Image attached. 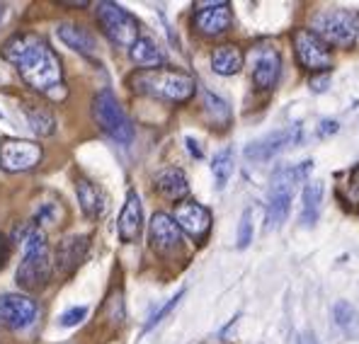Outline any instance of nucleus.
I'll return each instance as SVG.
<instances>
[{
  "label": "nucleus",
  "instance_id": "7",
  "mask_svg": "<svg viewBox=\"0 0 359 344\" xmlns=\"http://www.w3.org/2000/svg\"><path fill=\"white\" fill-rule=\"evenodd\" d=\"M97 22L112 44L131 49L139 39V22L117 3H97Z\"/></svg>",
  "mask_w": 359,
  "mask_h": 344
},
{
  "label": "nucleus",
  "instance_id": "15",
  "mask_svg": "<svg viewBox=\"0 0 359 344\" xmlns=\"http://www.w3.org/2000/svg\"><path fill=\"white\" fill-rule=\"evenodd\" d=\"M301 136H304V129H301L299 124L292 126V129L274 131V134H269L267 139L255 141V144L248 146L245 148V156L250 158V160H269V158H274L277 153H282L287 146L297 144Z\"/></svg>",
  "mask_w": 359,
  "mask_h": 344
},
{
  "label": "nucleus",
  "instance_id": "33",
  "mask_svg": "<svg viewBox=\"0 0 359 344\" xmlns=\"http://www.w3.org/2000/svg\"><path fill=\"white\" fill-rule=\"evenodd\" d=\"M337 129H340V124L328 119V121H323V126H318V136H330V134H335Z\"/></svg>",
  "mask_w": 359,
  "mask_h": 344
},
{
  "label": "nucleus",
  "instance_id": "1",
  "mask_svg": "<svg viewBox=\"0 0 359 344\" xmlns=\"http://www.w3.org/2000/svg\"><path fill=\"white\" fill-rule=\"evenodd\" d=\"M0 54H3L5 61L18 68L20 78L32 90H36L39 95H46L49 99L66 97L61 58L39 34L18 32V34L5 39Z\"/></svg>",
  "mask_w": 359,
  "mask_h": 344
},
{
  "label": "nucleus",
  "instance_id": "13",
  "mask_svg": "<svg viewBox=\"0 0 359 344\" xmlns=\"http://www.w3.org/2000/svg\"><path fill=\"white\" fill-rule=\"evenodd\" d=\"M90 250V238L88 235H68L56 245L54 250V272H59L61 277H71L78 267L83 264V259L88 257Z\"/></svg>",
  "mask_w": 359,
  "mask_h": 344
},
{
  "label": "nucleus",
  "instance_id": "26",
  "mask_svg": "<svg viewBox=\"0 0 359 344\" xmlns=\"http://www.w3.org/2000/svg\"><path fill=\"white\" fill-rule=\"evenodd\" d=\"M211 172L216 179V189H224L229 184L231 174H233V148H224L214 156L211 160Z\"/></svg>",
  "mask_w": 359,
  "mask_h": 344
},
{
  "label": "nucleus",
  "instance_id": "28",
  "mask_svg": "<svg viewBox=\"0 0 359 344\" xmlns=\"http://www.w3.org/2000/svg\"><path fill=\"white\" fill-rule=\"evenodd\" d=\"M182 296H184V291H177V294H175V296H172V298H170V301H168V303H165V305H163V308H161V310H158V313H153V317H151V320H149V322H146V332H149V330H153V327H156V325H158V322H163V320H165V315H168V313H170V310H172V308H175V305L180 303V298H182Z\"/></svg>",
  "mask_w": 359,
  "mask_h": 344
},
{
  "label": "nucleus",
  "instance_id": "34",
  "mask_svg": "<svg viewBox=\"0 0 359 344\" xmlns=\"http://www.w3.org/2000/svg\"><path fill=\"white\" fill-rule=\"evenodd\" d=\"M3 15H5V5L0 3V22H3Z\"/></svg>",
  "mask_w": 359,
  "mask_h": 344
},
{
  "label": "nucleus",
  "instance_id": "19",
  "mask_svg": "<svg viewBox=\"0 0 359 344\" xmlns=\"http://www.w3.org/2000/svg\"><path fill=\"white\" fill-rule=\"evenodd\" d=\"M129 56L141 71H151V68H163L165 63V54L161 51V46L151 39V36H139L136 44L129 49Z\"/></svg>",
  "mask_w": 359,
  "mask_h": 344
},
{
  "label": "nucleus",
  "instance_id": "30",
  "mask_svg": "<svg viewBox=\"0 0 359 344\" xmlns=\"http://www.w3.org/2000/svg\"><path fill=\"white\" fill-rule=\"evenodd\" d=\"M252 240V221H250V211H245L241 219V226H238V247H248Z\"/></svg>",
  "mask_w": 359,
  "mask_h": 344
},
{
  "label": "nucleus",
  "instance_id": "16",
  "mask_svg": "<svg viewBox=\"0 0 359 344\" xmlns=\"http://www.w3.org/2000/svg\"><path fill=\"white\" fill-rule=\"evenodd\" d=\"M279 73H282V56L269 46L255 51L252 58V83L257 90H272L279 83Z\"/></svg>",
  "mask_w": 359,
  "mask_h": 344
},
{
  "label": "nucleus",
  "instance_id": "17",
  "mask_svg": "<svg viewBox=\"0 0 359 344\" xmlns=\"http://www.w3.org/2000/svg\"><path fill=\"white\" fill-rule=\"evenodd\" d=\"M117 228H119V238L124 242H136L141 238V231H144V209H141V199L136 192L126 194Z\"/></svg>",
  "mask_w": 359,
  "mask_h": 344
},
{
  "label": "nucleus",
  "instance_id": "6",
  "mask_svg": "<svg viewBox=\"0 0 359 344\" xmlns=\"http://www.w3.org/2000/svg\"><path fill=\"white\" fill-rule=\"evenodd\" d=\"M93 121L109 136L112 141H117L121 146H129L134 141V126L126 112L121 109L119 99L114 97L112 90H102L93 97Z\"/></svg>",
  "mask_w": 359,
  "mask_h": 344
},
{
  "label": "nucleus",
  "instance_id": "23",
  "mask_svg": "<svg viewBox=\"0 0 359 344\" xmlns=\"http://www.w3.org/2000/svg\"><path fill=\"white\" fill-rule=\"evenodd\" d=\"M243 51L236 44H224L216 46L214 54H211V68L219 76H236L243 68Z\"/></svg>",
  "mask_w": 359,
  "mask_h": 344
},
{
  "label": "nucleus",
  "instance_id": "20",
  "mask_svg": "<svg viewBox=\"0 0 359 344\" xmlns=\"http://www.w3.org/2000/svg\"><path fill=\"white\" fill-rule=\"evenodd\" d=\"M59 39L66 46H71L73 51L83 56H93L97 51V44H95V36L83 27V25H59Z\"/></svg>",
  "mask_w": 359,
  "mask_h": 344
},
{
  "label": "nucleus",
  "instance_id": "22",
  "mask_svg": "<svg viewBox=\"0 0 359 344\" xmlns=\"http://www.w3.org/2000/svg\"><path fill=\"white\" fill-rule=\"evenodd\" d=\"M76 194H78V204H81V211L86 219H100L104 214V197L97 187H95L90 179L81 177L76 182Z\"/></svg>",
  "mask_w": 359,
  "mask_h": 344
},
{
  "label": "nucleus",
  "instance_id": "29",
  "mask_svg": "<svg viewBox=\"0 0 359 344\" xmlns=\"http://www.w3.org/2000/svg\"><path fill=\"white\" fill-rule=\"evenodd\" d=\"M86 315H88V308L86 305H78V308H71V310H66V313L61 315V325L63 327H76V325H81L83 320H86Z\"/></svg>",
  "mask_w": 359,
  "mask_h": 344
},
{
  "label": "nucleus",
  "instance_id": "12",
  "mask_svg": "<svg viewBox=\"0 0 359 344\" xmlns=\"http://www.w3.org/2000/svg\"><path fill=\"white\" fill-rule=\"evenodd\" d=\"M175 223L182 233H187L192 240H202L207 238V233L211 228V214L207 206L197 204V201H180L175 206Z\"/></svg>",
  "mask_w": 359,
  "mask_h": 344
},
{
  "label": "nucleus",
  "instance_id": "5",
  "mask_svg": "<svg viewBox=\"0 0 359 344\" xmlns=\"http://www.w3.org/2000/svg\"><path fill=\"white\" fill-rule=\"evenodd\" d=\"M311 160H306L304 165L294 167H282L274 172L272 184H269V199H267V226L269 228H279L287 221L289 209H292V199L297 192L299 182L309 174Z\"/></svg>",
  "mask_w": 359,
  "mask_h": 344
},
{
  "label": "nucleus",
  "instance_id": "27",
  "mask_svg": "<svg viewBox=\"0 0 359 344\" xmlns=\"http://www.w3.org/2000/svg\"><path fill=\"white\" fill-rule=\"evenodd\" d=\"M204 112L219 126H226L231 121V109L226 104V99H221L219 95L209 92V90H204Z\"/></svg>",
  "mask_w": 359,
  "mask_h": 344
},
{
  "label": "nucleus",
  "instance_id": "8",
  "mask_svg": "<svg viewBox=\"0 0 359 344\" xmlns=\"http://www.w3.org/2000/svg\"><path fill=\"white\" fill-rule=\"evenodd\" d=\"M294 51L297 61L309 73H325L332 68V51L323 39L313 34L311 29L294 32Z\"/></svg>",
  "mask_w": 359,
  "mask_h": 344
},
{
  "label": "nucleus",
  "instance_id": "31",
  "mask_svg": "<svg viewBox=\"0 0 359 344\" xmlns=\"http://www.w3.org/2000/svg\"><path fill=\"white\" fill-rule=\"evenodd\" d=\"M347 194H350L352 201H357L359 204V167L355 172H352V179H350V189H347Z\"/></svg>",
  "mask_w": 359,
  "mask_h": 344
},
{
  "label": "nucleus",
  "instance_id": "10",
  "mask_svg": "<svg viewBox=\"0 0 359 344\" xmlns=\"http://www.w3.org/2000/svg\"><path fill=\"white\" fill-rule=\"evenodd\" d=\"M39 315V305L34 298L22 294L0 296V325L8 330H27Z\"/></svg>",
  "mask_w": 359,
  "mask_h": 344
},
{
  "label": "nucleus",
  "instance_id": "3",
  "mask_svg": "<svg viewBox=\"0 0 359 344\" xmlns=\"http://www.w3.org/2000/svg\"><path fill=\"white\" fill-rule=\"evenodd\" d=\"M22 262L15 274V282L25 291H41L49 287L51 274H54V259L49 252V242H46L44 231L32 226L29 233L22 240Z\"/></svg>",
  "mask_w": 359,
  "mask_h": 344
},
{
  "label": "nucleus",
  "instance_id": "21",
  "mask_svg": "<svg viewBox=\"0 0 359 344\" xmlns=\"http://www.w3.org/2000/svg\"><path fill=\"white\" fill-rule=\"evenodd\" d=\"M320 201H323V182H306L301 192V223L306 228H313L320 219Z\"/></svg>",
  "mask_w": 359,
  "mask_h": 344
},
{
  "label": "nucleus",
  "instance_id": "24",
  "mask_svg": "<svg viewBox=\"0 0 359 344\" xmlns=\"http://www.w3.org/2000/svg\"><path fill=\"white\" fill-rule=\"evenodd\" d=\"M25 114H27L29 126L36 136H51L56 131V116L41 104L25 102Z\"/></svg>",
  "mask_w": 359,
  "mask_h": 344
},
{
  "label": "nucleus",
  "instance_id": "25",
  "mask_svg": "<svg viewBox=\"0 0 359 344\" xmlns=\"http://www.w3.org/2000/svg\"><path fill=\"white\" fill-rule=\"evenodd\" d=\"M332 315H335V325L340 327L350 340H355L359 332V313L355 310V305L347 303V301H337L335 308H332Z\"/></svg>",
  "mask_w": 359,
  "mask_h": 344
},
{
  "label": "nucleus",
  "instance_id": "14",
  "mask_svg": "<svg viewBox=\"0 0 359 344\" xmlns=\"http://www.w3.org/2000/svg\"><path fill=\"white\" fill-rule=\"evenodd\" d=\"M233 15H231L229 3H204L197 5L194 13V29L204 36H219L231 29Z\"/></svg>",
  "mask_w": 359,
  "mask_h": 344
},
{
  "label": "nucleus",
  "instance_id": "11",
  "mask_svg": "<svg viewBox=\"0 0 359 344\" xmlns=\"http://www.w3.org/2000/svg\"><path fill=\"white\" fill-rule=\"evenodd\" d=\"M149 240L158 255L168 257L182 247V231L177 228L172 216L158 211V214H153V219L149 223Z\"/></svg>",
  "mask_w": 359,
  "mask_h": 344
},
{
  "label": "nucleus",
  "instance_id": "2",
  "mask_svg": "<svg viewBox=\"0 0 359 344\" xmlns=\"http://www.w3.org/2000/svg\"><path fill=\"white\" fill-rule=\"evenodd\" d=\"M129 85L134 92L146 95V97L161 99V102L180 104L187 102L194 95L192 76L177 68H151V71H136L129 76Z\"/></svg>",
  "mask_w": 359,
  "mask_h": 344
},
{
  "label": "nucleus",
  "instance_id": "18",
  "mask_svg": "<svg viewBox=\"0 0 359 344\" xmlns=\"http://www.w3.org/2000/svg\"><path fill=\"white\" fill-rule=\"evenodd\" d=\"M153 187L168 201H182L189 194L187 174L180 170V167H165V170H161L153 177Z\"/></svg>",
  "mask_w": 359,
  "mask_h": 344
},
{
  "label": "nucleus",
  "instance_id": "9",
  "mask_svg": "<svg viewBox=\"0 0 359 344\" xmlns=\"http://www.w3.org/2000/svg\"><path fill=\"white\" fill-rule=\"evenodd\" d=\"M44 158L41 144L25 139H3L0 141V167L5 172H27L34 170Z\"/></svg>",
  "mask_w": 359,
  "mask_h": 344
},
{
  "label": "nucleus",
  "instance_id": "32",
  "mask_svg": "<svg viewBox=\"0 0 359 344\" xmlns=\"http://www.w3.org/2000/svg\"><path fill=\"white\" fill-rule=\"evenodd\" d=\"M8 259H10V242L5 235H0V269L8 264Z\"/></svg>",
  "mask_w": 359,
  "mask_h": 344
},
{
  "label": "nucleus",
  "instance_id": "4",
  "mask_svg": "<svg viewBox=\"0 0 359 344\" xmlns=\"http://www.w3.org/2000/svg\"><path fill=\"white\" fill-rule=\"evenodd\" d=\"M311 32L328 46H342L350 49L359 41V13L347 8H332L313 15Z\"/></svg>",
  "mask_w": 359,
  "mask_h": 344
}]
</instances>
